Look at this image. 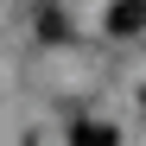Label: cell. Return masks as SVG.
I'll use <instances>...</instances> for the list:
<instances>
[{"mask_svg": "<svg viewBox=\"0 0 146 146\" xmlns=\"http://www.w3.org/2000/svg\"><path fill=\"white\" fill-rule=\"evenodd\" d=\"M108 32L114 38H140L146 32V0H114L108 7Z\"/></svg>", "mask_w": 146, "mask_h": 146, "instance_id": "cell-1", "label": "cell"}, {"mask_svg": "<svg viewBox=\"0 0 146 146\" xmlns=\"http://www.w3.org/2000/svg\"><path fill=\"white\" fill-rule=\"evenodd\" d=\"M70 146H114V127H102V121H83V127L70 133Z\"/></svg>", "mask_w": 146, "mask_h": 146, "instance_id": "cell-2", "label": "cell"}]
</instances>
